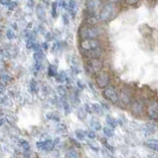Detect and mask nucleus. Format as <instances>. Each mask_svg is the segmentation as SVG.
I'll use <instances>...</instances> for the list:
<instances>
[{"label":"nucleus","instance_id":"37","mask_svg":"<svg viewBox=\"0 0 158 158\" xmlns=\"http://www.w3.org/2000/svg\"><path fill=\"white\" fill-rule=\"evenodd\" d=\"M6 36H7V38H8V39H10V40H12V39H14V38H15V34H14V32H13L12 30H8Z\"/></svg>","mask_w":158,"mask_h":158},{"label":"nucleus","instance_id":"7","mask_svg":"<svg viewBox=\"0 0 158 158\" xmlns=\"http://www.w3.org/2000/svg\"><path fill=\"white\" fill-rule=\"evenodd\" d=\"M96 83L100 89H105L110 85V74L107 71L102 70L96 76Z\"/></svg>","mask_w":158,"mask_h":158},{"label":"nucleus","instance_id":"11","mask_svg":"<svg viewBox=\"0 0 158 158\" xmlns=\"http://www.w3.org/2000/svg\"><path fill=\"white\" fill-rule=\"evenodd\" d=\"M82 55L87 59H102L105 55V49L103 47H100L97 48L94 50H91V51H87V52H81Z\"/></svg>","mask_w":158,"mask_h":158},{"label":"nucleus","instance_id":"27","mask_svg":"<svg viewBox=\"0 0 158 158\" xmlns=\"http://www.w3.org/2000/svg\"><path fill=\"white\" fill-rule=\"evenodd\" d=\"M19 144H20V146L23 148V149H25V150H30V144H29V142L27 141V140H25V139H20L19 140Z\"/></svg>","mask_w":158,"mask_h":158},{"label":"nucleus","instance_id":"10","mask_svg":"<svg viewBox=\"0 0 158 158\" xmlns=\"http://www.w3.org/2000/svg\"><path fill=\"white\" fill-rule=\"evenodd\" d=\"M146 112L148 117L151 120L158 119V101L157 100H151L147 103L146 106Z\"/></svg>","mask_w":158,"mask_h":158},{"label":"nucleus","instance_id":"32","mask_svg":"<svg viewBox=\"0 0 158 158\" xmlns=\"http://www.w3.org/2000/svg\"><path fill=\"white\" fill-rule=\"evenodd\" d=\"M57 11H58V3L53 2V4H52V15H53V17H57V15H58Z\"/></svg>","mask_w":158,"mask_h":158},{"label":"nucleus","instance_id":"4","mask_svg":"<svg viewBox=\"0 0 158 158\" xmlns=\"http://www.w3.org/2000/svg\"><path fill=\"white\" fill-rule=\"evenodd\" d=\"M102 96L106 101L114 103V105H116V103L119 102L118 89L112 85H110L106 88L102 89Z\"/></svg>","mask_w":158,"mask_h":158},{"label":"nucleus","instance_id":"6","mask_svg":"<svg viewBox=\"0 0 158 158\" xmlns=\"http://www.w3.org/2000/svg\"><path fill=\"white\" fill-rule=\"evenodd\" d=\"M102 6V0H87L85 2V12L87 14L98 15Z\"/></svg>","mask_w":158,"mask_h":158},{"label":"nucleus","instance_id":"29","mask_svg":"<svg viewBox=\"0 0 158 158\" xmlns=\"http://www.w3.org/2000/svg\"><path fill=\"white\" fill-rule=\"evenodd\" d=\"M30 89H31V92L32 93H37L38 92V84L36 81H31V83H30Z\"/></svg>","mask_w":158,"mask_h":158},{"label":"nucleus","instance_id":"17","mask_svg":"<svg viewBox=\"0 0 158 158\" xmlns=\"http://www.w3.org/2000/svg\"><path fill=\"white\" fill-rule=\"evenodd\" d=\"M92 107H93V114H103V110H105V108H103L102 106L100 105V103H92Z\"/></svg>","mask_w":158,"mask_h":158},{"label":"nucleus","instance_id":"33","mask_svg":"<svg viewBox=\"0 0 158 158\" xmlns=\"http://www.w3.org/2000/svg\"><path fill=\"white\" fill-rule=\"evenodd\" d=\"M123 1L125 4H127V5L133 6V5H136V4H138L140 0H123Z\"/></svg>","mask_w":158,"mask_h":158},{"label":"nucleus","instance_id":"41","mask_svg":"<svg viewBox=\"0 0 158 158\" xmlns=\"http://www.w3.org/2000/svg\"><path fill=\"white\" fill-rule=\"evenodd\" d=\"M4 124V119L2 118V117H0V126Z\"/></svg>","mask_w":158,"mask_h":158},{"label":"nucleus","instance_id":"14","mask_svg":"<svg viewBox=\"0 0 158 158\" xmlns=\"http://www.w3.org/2000/svg\"><path fill=\"white\" fill-rule=\"evenodd\" d=\"M68 8H69L70 14L73 17H75L77 14V2H76V0H70Z\"/></svg>","mask_w":158,"mask_h":158},{"label":"nucleus","instance_id":"35","mask_svg":"<svg viewBox=\"0 0 158 158\" xmlns=\"http://www.w3.org/2000/svg\"><path fill=\"white\" fill-rule=\"evenodd\" d=\"M84 108L85 110V111L88 112V114H93V107H92V103H85Z\"/></svg>","mask_w":158,"mask_h":158},{"label":"nucleus","instance_id":"39","mask_svg":"<svg viewBox=\"0 0 158 158\" xmlns=\"http://www.w3.org/2000/svg\"><path fill=\"white\" fill-rule=\"evenodd\" d=\"M4 92V85H0V94Z\"/></svg>","mask_w":158,"mask_h":158},{"label":"nucleus","instance_id":"1","mask_svg":"<svg viewBox=\"0 0 158 158\" xmlns=\"http://www.w3.org/2000/svg\"><path fill=\"white\" fill-rule=\"evenodd\" d=\"M119 11V6L118 3H114V2H106L102 6L100 12H98V20L100 22H103V23H107L111 20H114L118 14Z\"/></svg>","mask_w":158,"mask_h":158},{"label":"nucleus","instance_id":"16","mask_svg":"<svg viewBox=\"0 0 158 158\" xmlns=\"http://www.w3.org/2000/svg\"><path fill=\"white\" fill-rule=\"evenodd\" d=\"M33 58H34V60H35V63H38V64H42L43 61H44V59H45V55L43 54L42 51H37V52L34 53Z\"/></svg>","mask_w":158,"mask_h":158},{"label":"nucleus","instance_id":"23","mask_svg":"<svg viewBox=\"0 0 158 158\" xmlns=\"http://www.w3.org/2000/svg\"><path fill=\"white\" fill-rule=\"evenodd\" d=\"M48 74L50 77H56L58 75V71H57V67L54 65H50L48 69Z\"/></svg>","mask_w":158,"mask_h":158},{"label":"nucleus","instance_id":"30","mask_svg":"<svg viewBox=\"0 0 158 158\" xmlns=\"http://www.w3.org/2000/svg\"><path fill=\"white\" fill-rule=\"evenodd\" d=\"M85 135H87V137H89V139H93V140L97 137L94 130H85Z\"/></svg>","mask_w":158,"mask_h":158},{"label":"nucleus","instance_id":"2","mask_svg":"<svg viewBox=\"0 0 158 158\" xmlns=\"http://www.w3.org/2000/svg\"><path fill=\"white\" fill-rule=\"evenodd\" d=\"M102 35V30L97 25H84L80 27L79 36L82 39H98Z\"/></svg>","mask_w":158,"mask_h":158},{"label":"nucleus","instance_id":"19","mask_svg":"<svg viewBox=\"0 0 158 158\" xmlns=\"http://www.w3.org/2000/svg\"><path fill=\"white\" fill-rule=\"evenodd\" d=\"M89 125H91V127L94 130H101V128H102L101 123L96 118H92L89 120Z\"/></svg>","mask_w":158,"mask_h":158},{"label":"nucleus","instance_id":"15","mask_svg":"<svg viewBox=\"0 0 158 158\" xmlns=\"http://www.w3.org/2000/svg\"><path fill=\"white\" fill-rule=\"evenodd\" d=\"M146 146L150 149L158 152V140L156 139H148L146 141Z\"/></svg>","mask_w":158,"mask_h":158},{"label":"nucleus","instance_id":"12","mask_svg":"<svg viewBox=\"0 0 158 158\" xmlns=\"http://www.w3.org/2000/svg\"><path fill=\"white\" fill-rule=\"evenodd\" d=\"M36 145H37V147L41 150L50 151L55 147V143H54V140H52V139H46V140L38 141Z\"/></svg>","mask_w":158,"mask_h":158},{"label":"nucleus","instance_id":"26","mask_svg":"<svg viewBox=\"0 0 158 158\" xmlns=\"http://www.w3.org/2000/svg\"><path fill=\"white\" fill-rule=\"evenodd\" d=\"M79 154L75 149H70L66 152V158H78Z\"/></svg>","mask_w":158,"mask_h":158},{"label":"nucleus","instance_id":"20","mask_svg":"<svg viewBox=\"0 0 158 158\" xmlns=\"http://www.w3.org/2000/svg\"><path fill=\"white\" fill-rule=\"evenodd\" d=\"M102 131H103V134H105L107 138H110L114 135V128H111L110 126H108V125L105 126V127L102 128Z\"/></svg>","mask_w":158,"mask_h":158},{"label":"nucleus","instance_id":"9","mask_svg":"<svg viewBox=\"0 0 158 158\" xmlns=\"http://www.w3.org/2000/svg\"><path fill=\"white\" fill-rule=\"evenodd\" d=\"M144 108H145V105H144V102L141 98H133L131 103H130V110H131V112L134 115H141Z\"/></svg>","mask_w":158,"mask_h":158},{"label":"nucleus","instance_id":"31","mask_svg":"<svg viewBox=\"0 0 158 158\" xmlns=\"http://www.w3.org/2000/svg\"><path fill=\"white\" fill-rule=\"evenodd\" d=\"M10 81H11L10 76H8V75H3V76L1 77V83H2L4 85L10 83Z\"/></svg>","mask_w":158,"mask_h":158},{"label":"nucleus","instance_id":"13","mask_svg":"<svg viewBox=\"0 0 158 158\" xmlns=\"http://www.w3.org/2000/svg\"><path fill=\"white\" fill-rule=\"evenodd\" d=\"M100 20H98V15H92V14H87L85 18V25H97Z\"/></svg>","mask_w":158,"mask_h":158},{"label":"nucleus","instance_id":"5","mask_svg":"<svg viewBox=\"0 0 158 158\" xmlns=\"http://www.w3.org/2000/svg\"><path fill=\"white\" fill-rule=\"evenodd\" d=\"M79 46L81 52H87L102 47V43L100 39H82Z\"/></svg>","mask_w":158,"mask_h":158},{"label":"nucleus","instance_id":"24","mask_svg":"<svg viewBox=\"0 0 158 158\" xmlns=\"http://www.w3.org/2000/svg\"><path fill=\"white\" fill-rule=\"evenodd\" d=\"M37 15L39 17V19H42V20H44L45 17H46V14H45V10H44V8L41 5H39L37 7Z\"/></svg>","mask_w":158,"mask_h":158},{"label":"nucleus","instance_id":"38","mask_svg":"<svg viewBox=\"0 0 158 158\" xmlns=\"http://www.w3.org/2000/svg\"><path fill=\"white\" fill-rule=\"evenodd\" d=\"M0 3L3 4V5H7V6H9V5H10V4L12 3V1H11V0H0Z\"/></svg>","mask_w":158,"mask_h":158},{"label":"nucleus","instance_id":"18","mask_svg":"<svg viewBox=\"0 0 158 158\" xmlns=\"http://www.w3.org/2000/svg\"><path fill=\"white\" fill-rule=\"evenodd\" d=\"M106 121L107 125L110 126L111 128H115L116 126H117V121H116V119H114L111 115H106Z\"/></svg>","mask_w":158,"mask_h":158},{"label":"nucleus","instance_id":"8","mask_svg":"<svg viewBox=\"0 0 158 158\" xmlns=\"http://www.w3.org/2000/svg\"><path fill=\"white\" fill-rule=\"evenodd\" d=\"M118 96H119V103L123 106H128L132 102V94L131 91L127 88H123L118 91Z\"/></svg>","mask_w":158,"mask_h":158},{"label":"nucleus","instance_id":"22","mask_svg":"<svg viewBox=\"0 0 158 158\" xmlns=\"http://www.w3.org/2000/svg\"><path fill=\"white\" fill-rule=\"evenodd\" d=\"M56 79L59 83H65L68 80V77L65 74V72H61V73H58V75L56 76Z\"/></svg>","mask_w":158,"mask_h":158},{"label":"nucleus","instance_id":"21","mask_svg":"<svg viewBox=\"0 0 158 158\" xmlns=\"http://www.w3.org/2000/svg\"><path fill=\"white\" fill-rule=\"evenodd\" d=\"M75 135L77 136V138L79 139V140L83 141L85 139V137H87V135H85V130H82V129H77L75 131Z\"/></svg>","mask_w":158,"mask_h":158},{"label":"nucleus","instance_id":"28","mask_svg":"<svg viewBox=\"0 0 158 158\" xmlns=\"http://www.w3.org/2000/svg\"><path fill=\"white\" fill-rule=\"evenodd\" d=\"M88 145L89 146V148H91L92 150L96 151V152H98V150H100V146H98V143H96L94 140L88 142Z\"/></svg>","mask_w":158,"mask_h":158},{"label":"nucleus","instance_id":"25","mask_svg":"<svg viewBox=\"0 0 158 158\" xmlns=\"http://www.w3.org/2000/svg\"><path fill=\"white\" fill-rule=\"evenodd\" d=\"M87 114H88V112L85 111V110L84 107H80L78 110V116H79L80 119L84 120L85 117H87Z\"/></svg>","mask_w":158,"mask_h":158},{"label":"nucleus","instance_id":"3","mask_svg":"<svg viewBox=\"0 0 158 158\" xmlns=\"http://www.w3.org/2000/svg\"><path fill=\"white\" fill-rule=\"evenodd\" d=\"M85 70L88 74L96 77L103 70V62L102 59H88L85 62Z\"/></svg>","mask_w":158,"mask_h":158},{"label":"nucleus","instance_id":"34","mask_svg":"<svg viewBox=\"0 0 158 158\" xmlns=\"http://www.w3.org/2000/svg\"><path fill=\"white\" fill-rule=\"evenodd\" d=\"M47 118L48 119H52V120H55V121H59L60 120V118H59V116L57 115V114H47Z\"/></svg>","mask_w":158,"mask_h":158},{"label":"nucleus","instance_id":"36","mask_svg":"<svg viewBox=\"0 0 158 158\" xmlns=\"http://www.w3.org/2000/svg\"><path fill=\"white\" fill-rule=\"evenodd\" d=\"M58 91H59V94H60V96H61L62 98H64V97L66 96L67 91H66V89H65L64 87H59V88H58Z\"/></svg>","mask_w":158,"mask_h":158},{"label":"nucleus","instance_id":"40","mask_svg":"<svg viewBox=\"0 0 158 158\" xmlns=\"http://www.w3.org/2000/svg\"><path fill=\"white\" fill-rule=\"evenodd\" d=\"M120 1H123V0H110V2H114V3H119Z\"/></svg>","mask_w":158,"mask_h":158}]
</instances>
